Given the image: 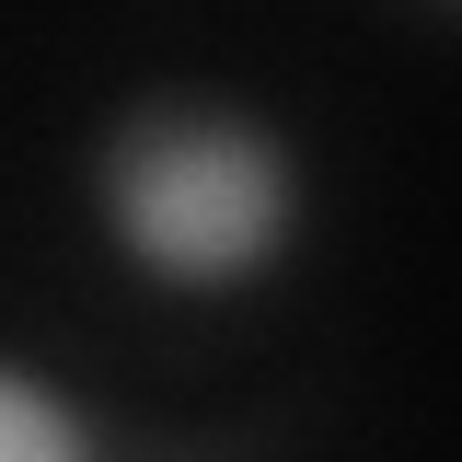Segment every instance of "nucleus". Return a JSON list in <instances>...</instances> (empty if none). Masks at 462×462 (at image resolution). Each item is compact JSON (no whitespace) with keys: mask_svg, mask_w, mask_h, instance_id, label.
Instances as JSON below:
<instances>
[{"mask_svg":"<svg viewBox=\"0 0 462 462\" xmlns=\"http://www.w3.org/2000/svg\"><path fill=\"white\" fill-rule=\"evenodd\" d=\"M93 197H105L116 243L139 266H162V278H254L289 243L300 173L254 116L197 105V93H151V105L116 116Z\"/></svg>","mask_w":462,"mask_h":462,"instance_id":"nucleus-1","label":"nucleus"},{"mask_svg":"<svg viewBox=\"0 0 462 462\" xmlns=\"http://www.w3.org/2000/svg\"><path fill=\"white\" fill-rule=\"evenodd\" d=\"M0 462H93L81 451V416L47 382H23V370H0Z\"/></svg>","mask_w":462,"mask_h":462,"instance_id":"nucleus-2","label":"nucleus"}]
</instances>
